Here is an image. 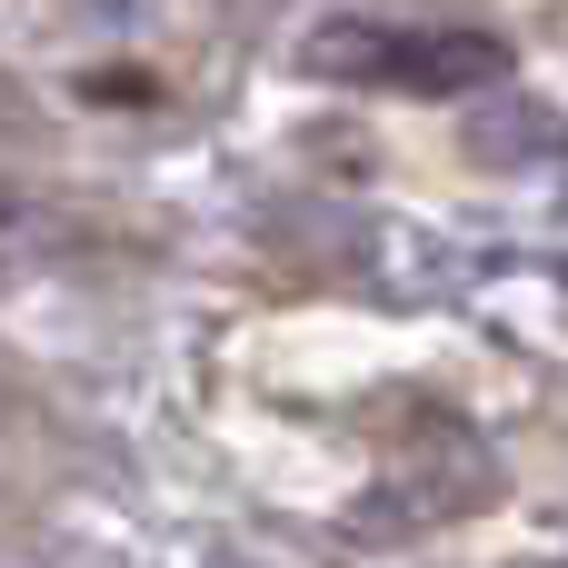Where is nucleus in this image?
I'll return each instance as SVG.
<instances>
[{
    "label": "nucleus",
    "instance_id": "nucleus-1",
    "mask_svg": "<svg viewBox=\"0 0 568 568\" xmlns=\"http://www.w3.org/2000/svg\"><path fill=\"white\" fill-rule=\"evenodd\" d=\"M320 80H359V90H419V100H459L509 80V50L489 30H429V20H329L300 50Z\"/></svg>",
    "mask_w": 568,
    "mask_h": 568
}]
</instances>
